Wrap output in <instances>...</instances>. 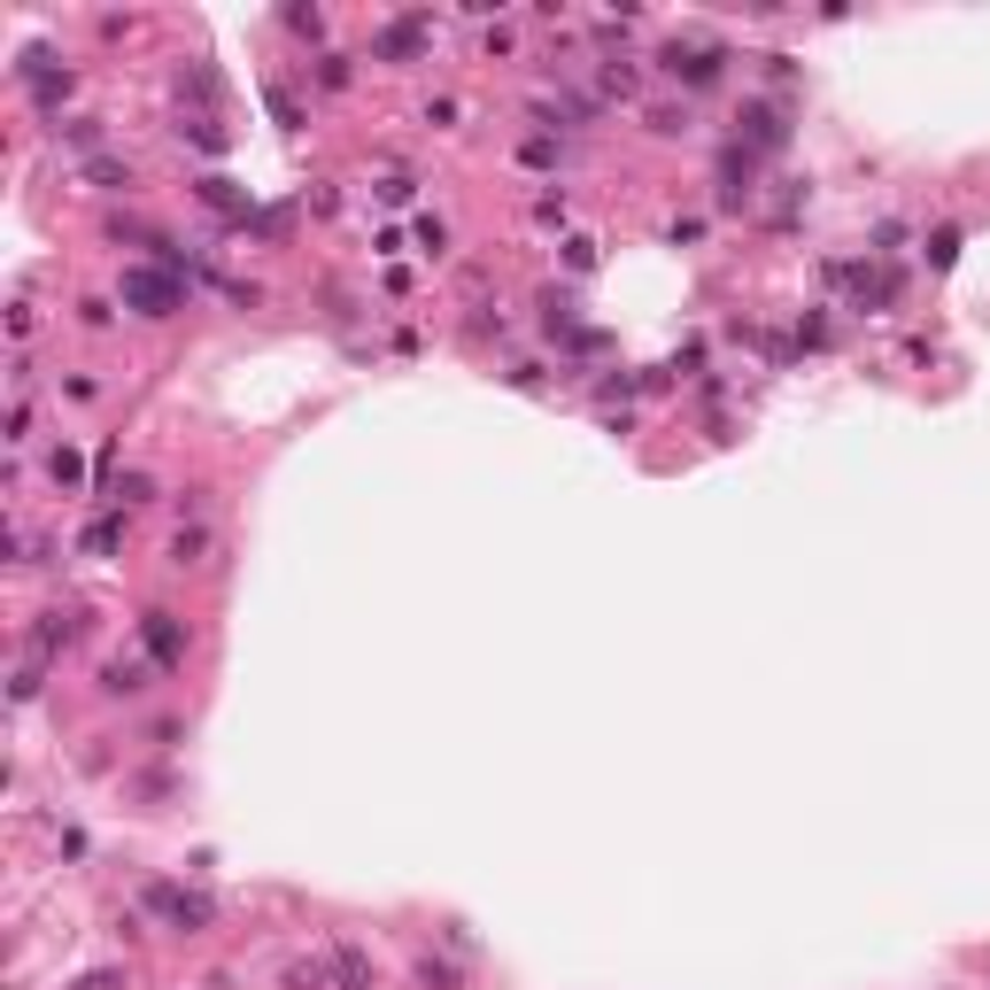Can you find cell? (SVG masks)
<instances>
[{
	"label": "cell",
	"instance_id": "6da1fadb",
	"mask_svg": "<svg viewBox=\"0 0 990 990\" xmlns=\"http://www.w3.org/2000/svg\"><path fill=\"white\" fill-rule=\"evenodd\" d=\"M124 310L132 318H170V310H187V287H178V272H163V263H132L124 272Z\"/></svg>",
	"mask_w": 990,
	"mask_h": 990
},
{
	"label": "cell",
	"instance_id": "7a4b0ae2",
	"mask_svg": "<svg viewBox=\"0 0 990 990\" xmlns=\"http://www.w3.org/2000/svg\"><path fill=\"white\" fill-rule=\"evenodd\" d=\"M147 914H163L170 929H210V897H194V890H178V882H147Z\"/></svg>",
	"mask_w": 990,
	"mask_h": 990
},
{
	"label": "cell",
	"instance_id": "3957f363",
	"mask_svg": "<svg viewBox=\"0 0 990 990\" xmlns=\"http://www.w3.org/2000/svg\"><path fill=\"white\" fill-rule=\"evenodd\" d=\"M666 70H673L681 85H712L719 70H728V47H712V39H673V47H666Z\"/></svg>",
	"mask_w": 990,
	"mask_h": 990
},
{
	"label": "cell",
	"instance_id": "277c9868",
	"mask_svg": "<svg viewBox=\"0 0 990 990\" xmlns=\"http://www.w3.org/2000/svg\"><path fill=\"white\" fill-rule=\"evenodd\" d=\"M426 32H433L426 16H395V24L372 39V55H380V62H403V55H418V47H426Z\"/></svg>",
	"mask_w": 990,
	"mask_h": 990
},
{
	"label": "cell",
	"instance_id": "5b68a950",
	"mask_svg": "<svg viewBox=\"0 0 990 990\" xmlns=\"http://www.w3.org/2000/svg\"><path fill=\"white\" fill-rule=\"evenodd\" d=\"M140 635H147V651H155L163 666L187 658V635H178V619H170V611H147V619H140Z\"/></svg>",
	"mask_w": 990,
	"mask_h": 990
},
{
	"label": "cell",
	"instance_id": "8992f818",
	"mask_svg": "<svg viewBox=\"0 0 990 990\" xmlns=\"http://www.w3.org/2000/svg\"><path fill=\"white\" fill-rule=\"evenodd\" d=\"M77 643V619L70 611H47L39 627H32V658H55V651H70Z\"/></svg>",
	"mask_w": 990,
	"mask_h": 990
},
{
	"label": "cell",
	"instance_id": "52a82bcc",
	"mask_svg": "<svg viewBox=\"0 0 990 990\" xmlns=\"http://www.w3.org/2000/svg\"><path fill=\"white\" fill-rule=\"evenodd\" d=\"M719 202H728V210L751 202V155H736V147H728V163H719Z\"/></svg>",
	"mask_w": 990,
	"mask_h": 990
},
{
	"label": "cell",
	"instance_id": "ba28073f",
	"mask_svg": "<svg viewBox=\"0 0 990 990\" xmlns=\"http://www.w3.org/2000/svg\"><path fill=\"white\" fill-rule=\"evenodd\" d=\"M325 967H333V982H341V990H372V959H365V952L333 944V959H325Z\"/></svg>",
	"mask_w": 990,
	"mask_h": 990
},
{
	"label": "cell",
	"instance_id": "9c48e42d",
	"mask_svg": "<svg viewBox=\"0 0 990 990\" xmlns=\"http://www.w3.org/2000/svg\"><path fill=\"white\" fill-rule=\"evenodd\" d=\"M743 124H751V147H782V140H789L782 109H743Z\"/></svg>",
	"mask_w": 990,
	"mask_h": 990
},
{
	"label": "cell",
	"instance_id": "30bf717a",
	"mask_svg": "<svg viewBox=\"0 0 990 990\" xmlns=\"http://www.w3.org/2000/svg\"><path fill=\"white\" fill-rule=\"evenodd\" d=\"M102 689H109V696H140V689H147V673H140V658H109V673H102Z\"/></svg>",
	"mask_w": 990,
	"mask_h": 990
},
{
	"label": "cell",
	"instance_id": "8fae6325",
	"mask_svg": "<svg viewBox=\"0 0 990 990\" xmlns=\"http://www.w3.org/2000/svg\"><path fill=\"white\" fill-rule=\"evenodd\" d=\"M85 178L117 194V187H132V163H117V155H94V163H85Z\"/></svg>",
	"mask_w": 990,
	"mask_h": 990
},
{
	"label": "cell",
	"instance_id": "7c38bea8",
	"mask_svg": "<svg viewBox=\"0 0 990 990\" xmlns=\"http://www.w3.org/2000/svg\"><path fill=\"white\" fill-rule=\"evenodd\" d=\"M117 542H124V526H117V518H94V526H85V550H94V558H109Z\"/></svg>",
	"mask_w": 990,
	"mask_h": 990
},
{
	"label": "cell",
	"instance_id": "4fadbf2b",
	"mask_svg": "<svg viewBox=\"0 0 990 990\" xmlns=\"http://www.w3.org/2000/svg\"><path fill=\"white\" fill-rule=\"evenodd\" d=\"M202 558H210V534H202V526H194V534H178V542H170V565H202Z\"/></svg>",
	"mask_w": 990,
	"mask_h": 990
},
{
	"label": "cell",
	"instance_id": "5bb4252c",
	"mask_svg": "<svg viewBox=\"0 0 990 990\" xmlns=\"http://www.w3.org/2000/svg\"><path fill=\"white\" fill-rule=\"evenodd\" d=\"M47 473H55V488H77V480H85V465H77V449H55V457H47Z\"/></svg>",
	"mask_w": 990,
	"mask_h": 990
},
{
	"label": "cell",
	"instance_id": "9a60e30c",
	"mask_svg": "<svg viewBox=\"0 0 990 990\" xmlns=\"http://www.w3.org/2000/svg\"><path fill=\"white\" fill-rule=\"evenodd\" d=\"M117 503H155V480H147V473H124V480H117Z\"/></svg>",
	"mask_w": 990,
	"mask_h": 990
},
{
	"label": "cell",
	"instance_id": "2e32d148",
	"mask_svg": "<svg viewBox=\"0 0 990 990\" xmlns=\"http://www.w3.org/2000/svg\"><path fill=\"white\" fill-rule=\"evenodd\" d=\"M55 132H62L70 147H94V140H102V124H94V117H70V124H55Z\"/></svg>",
	"mask_w": 990,
	"mask_h": 990
},
{
	"label": "cell",
	"instance_id": "e0dca14e",
	"mask_svg": "<svg viewBox=\"0 0 990 990\" xmlns=\"http://www.w3.org/2000/svg\"><path fill=\"white\" fill-rule=\"evenodd\" d=\"M202 202H217V210H240V194H232V178H202Z\"/></svg>",
	"mask_w": 990,
	"mask_h": 990
},
{
	"label": "cell",
	"instance_id": "ac0fdd59",
	"mask_svg": "<svg viewBox=\"0 0 990 990\" xmlns=\"http://www.w3.org/2000/svg\"><path fill=\"white\" fill-rule=\"evenodd\" d=\"M651 132H689V109H651Z\"/></svg>",
	"mask_w": 990,
	"mask_h": 990
},
{
	"label": "cell",
	"instance_id": "d6986e66",
	"mask_svg": "<svg viewBox=\"0 0 990 990\" xmlns=\"http://www.w3.org/2000/svg\"><path fill=\"white\" fill-rule=\"evenodd\" d=\"M952 255H959V232H952V225H944V232H937V240H929V263H952Z\"/></svg>",
	"mask_w": 990,
	"mask_h": 990
},
{
	"label": "cell",
	"instance_id": "ffe728a7",
	"mask_svg": "<svg viewBox=\"0 0 990 990\" xmlns=\"http://www.w3.org/2000/svg\"><path fill=\"white\" fill-rule=\"evenodd\" d=\"M77 990H124V975H117V967H102V975H85Z\"/></svg>",
	"mask_w": 990,
	"mask_h": 990
}]
</instances>
